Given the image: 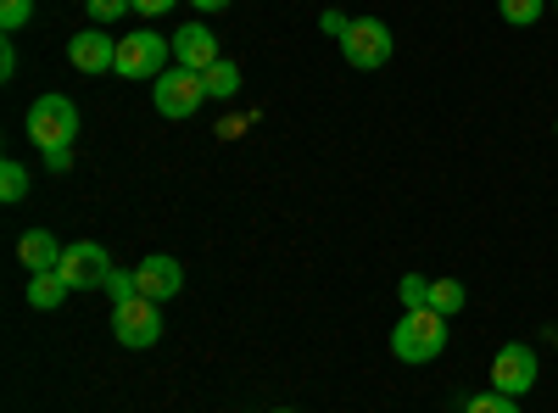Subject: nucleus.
<instances>
[{"label":"nucleus","instance_id":"obj_20","mask_svg":"<svg viewBox=\"0 0 558 413\" xmlns=\"http://www.w3.org/2000/svg\"><path fill=\"white\" fill-rule=\"evenodd\" d=\"M107 291H112V307H118V302H134V296H140V286H134V268H112Z\"/></svg>","mask_w":558,"mask_h":413},{"label":"nucleus","instance_id":"obj_18","mask_svg":"<svg viewBox=\"0 0 558 413\" xmlns=\"http://www.w3.org/2000/svg\"><path fill=\"white\" fill-rule=\"evenodd\" d=\"M463 413H520V402L502 397V391H481V397H470V408H463Z\"/></svg>","mask_w":558,"mask_h":413},{"label":"nucleus","instance_id":"obj_5","mask_svg":"<svg viewBox=\"0 0 558 413\" xmlns=\"http://www.w3.org/2000/svg\"><path fill=\"white\" fill-rule=\"evenodd\" d=\"M112 336L123 347H157L162 341V302H146V296H134V302H118L112 307Z\"/></svg>","mask_w":558,"mask_h":413},{"label":"nucleus","instance_id":"obj_26","mask_svg":"<svg viewBox=\"0 0 558 413\" xmlns=\"http://www.w3.org/2000/svg\"><path fill=\"white\" fill-rule=\"evenodd\" d=\"M324 34H336V39H341V34H347V17H336V12H324Z\"/></svg>","mask_w":558,"mask_h":413},{"label":"nucleus","instance_id":"obj_1","mask_svg":"<svg viewBox=\"0 0 558 413\" xmlns=\"http://www.w3.org/2000/svg\"><path fill=\"white\" fill-rule=\"evenodd\" d=\"M447 347V318L436 307H402L397 330H391V352L402 363H430Z\"/></svg>","mask_w":558,"mask_h":413},{"label":"nucleus","instance_id":"obj_24","mask_svg":"<svg viewBox=\"0 0 558 413\" xmlns=\"http://www.w3.org/2000/svg\"><path fill=\"white\" fill-rule=\"evenodd\" d=\"M45 168H51V173H68V168H73V146H68V151H51V157H45Z\"/></svg>","mask_w":558,"mask_h":413},{"label":"nucleus","instance_id":"obj_28","mask_svg":"<svg viewBox=\"0 0 558 413\" xmlns=\"http://www.w3.org/2000/svg\"><path fill=\"white\" fill-rule=\"evenodd\" d=\"M279 413H286V408H279Z\"/></svg>","mask_w":558,"mask_h":413},{"label":"nucleus","instance_id":"obj_15","mask_svg":"<svg viewBox=\"0 0 558 413\" xmlns=\"http://www.w3.org/2000/svg\"><path fill=\"white\" fill-rule=\"evenodd\" d=\"M463 302H470V296H463V280H430V302L425 307H436L441 318H452V313H463Z\"/></svg>","mask_w":558,"mask_h":413},{"label":"nucleus","instance_id":"obj_12","mask_svg":"<svg viewBox=\"0 0 558 413\" xmlns=\"http://www.w3.org/2000/svg\"><path fill=\"white\" fill-rule=\"evenodd\" d=\"M68 296H73V286L62 280V268H39V274H28V302H34L39 313L62 307Z\"/></svg>","mask_w":558,"mask_h":413},{"label":"nucleus","instance_id":"obj_2","mask_svg":"<svg viewBox=\"0 0 558 413\" xmlns=\"http://www.w3.org/2000/svg\"><path fill=\"white\" fill-rule=\"evenodd\" d=\"M28 141L51 157V151H68L73 141H78V107L68 101V96H39L34 107H28Z\"/></svg>","mask_w":558,"mask_h":413},{"label":"nucleus","instance_id":"obj_23","mask_svg":"<svg viewBox=\"0 0 558 413\" xmlns=\"http://www.w3.org/2000/svg\"><path fill=\"white\" fill-rule=\"evenodd\" d=\"M129 7H134L140 17H168V12L179 7V0H129Z\"/></svg>","mask_w":558,"mask_h":413},{"label":"nucleus","instance_id":"obj_22","mask_svg":"<svg viewBox=\"0 0 558 413\" xmlns=\"http://www.w3.org/2000/svg\"><path fill=\"white\" fill-rule=\"evenodd\" d=\"M123 12H134L129 0H89V17H96V23H118Z\"/></svg>","mask_w":558,"mask_h":413},{"label":"nucleus","instance_id":"obj_6","mask_svg":"<svg viewBox=\"0 0 558 413\" xmlns=\"http://www.w3.org/2000/svg\"><path fill=\"white\" fill-rule=\"evenodd\" d=\"M207 101V84L196 68H173L157 78V112L162 118H196V107Z\"/></svg>","mask_w":558,"mask_h":413},{"label":"nucleus","instance_id":"obj_13","mask_svg":"<svg viewBox=\"0 0 558 413\" xmlns=\"http://www.w3.org/2000/svg\"><path fill=\"white\" fill-rule=\"evenodd\" d=\"M62 252H68V246H57L51 235H45V229H28V235L17 241V257H23V268H28V274L57 268V263H62Z\"/></svg>","mask_w":558,"mask_h":413},{"label":"nucleus","instance_id":"obj_17","mask_svg":"<svg viewBox=\"0 0 558 413\" xmlns=\"http://www.w3.org/2000/svg\"><path fill=\"white\" fill-rule=\"evenodd\" d=\"M497 7H502V17L508 23H520V28H531L542 12H547V0H497Z\"/></svg>","mask_w":558,"mask_h":413},{"label":"nucleus","instance_id":"obj_8","mask_svg":"<svg viewBox=\"0 0 558 413\" xmlns=\"http://www.w3.org/2000/svg\"><path fill=\"white\" fill-rule=\"evenodd\" d=\"M57 268H62V280H68L73 291H96V286H107V280H112V257H107L96 241H78V246H68Z\"/></svg>","mask_w":558,"mask_h":413},{"label":"nucleus","instance_id":"obj_4","mask_svg":"<svg viewBox=\"0 0 558 413\" xmlns=\"http://www.w3.org/2000/svg\"><path fill=\"white\" fill-rule=\"evenodd\" d=\"M118 73L123 78H162L168 73V39L140 28V34H123L118 39Z\"/></svg>","mask_w":558,"mask_h":413},{"label":"nucleus","instance_id":"obj_7","mask_svg":"<svg viewBox=\"0 0 558 413\" xmlns=\"http://www.w3.org/2000/svg\"><path fill=\"white\" fill-rule=\"evenodd\" d=\"M536 386V352L525 341H508L497 357H492V391L502 397H525Z\"/></svg>","mask_w":558,"mask_h":413},{"label":"nucleus","instance_id":"obj_11","mask_svg":"<svg viewBox=\"0 0 558 413\" xmlns=\"http://www.w3.org/2000/svg\"><path fill=\"white\" fill-rule=\"evenodd\" d=\"M173 62H179V68L207 73V68L218 62V39H213V28H202V23L179 28V34H173Z\"/></svg>","mask_w":558,"mask_h":413},{"label":"nucleus","instance_id":"obj_19","mask_svg":"<svg viewBox=\"0 0 558 413\" xmlns=\"http://www.w3.org/2000/svg\"><path fill=\"white\" fill-rule=\"evenodd\" d=\"M397 291H402V307H425L430 302V280H425V274H408Z\"/></svg>","mask_w":558,"mask_h":413},{"label":"nucleus","instance_id":"obj_16","mask_svg":"<svg viewBox=\"0 0 558 413\" xmlns=\"http://www.w3.org/2000/svg\"><path fill=\"white\" fill-rule=\"evenodd\" d=\"M28 196V173L23 162H0V202H23Z\"/></svg>","mask_w":558,"mask_h":413},{"label":"nucleus","instance_id":"obj_21","mask_svg":"<svg viewBox=\"0 0 558 413\" xmlns=\"http://www.w3.org/2000/svg\"><path fill=\"white\" fill-rule=\"evenodd\" d=\"M28 12H34V0H0V28H23L28 23Z\"/></svg>","mask_w":558,"mask_h":413},{"label":"nucleus","instance_id":"obj_27","mask_svg":"<svg viewBox=\"0 0 558 413\" xmlns=\"http://www.w3.org/2000/svg\"><path fill=\"white\" fill-rule=\"evenodd\" d=\"M191 7H202V12H223L229 0H191Z\"/></svg>","mask_w":558,"mask_h":413},{"label":"nucleus","instance_id":"obj_10","mask_svg":"<svg viewBox=\"0 0 558 413\" xmlns=\"http://www.w3.org/2000/svg\"><path fill=\"white\" fill-rule=\"evenodd\" d=\"M68 62H73L78 73H118V39H107L101 28H84V34H73V45H68Z\"/></svg>","mask_w":558,"mask_h":413},{"label":"nucleus","instance_id":"obj_25","mask_svg":"<svg viewBox=\"0 0 558 413\" xmlns=\"http://www.w3.org/2000/svg\"><path fill=\"white\" fill-rule=\"evenodd\" d=\"M17 73V51H12V45H0V78H12Z\"/></svg>","mask_w":558,"mask_h":413},{"label":"nucleus","instance_id":"obj_9","mask_svg":"<svg viewBox=\"0 0 558 413\" xmlns=\"http://www.w3.org/2000/svg\"><path fill=\"white\" fill-rule=\"evenodd\" d=\"M134 286H140V296H146V302H168V296L184 291V268H179L173 257L151 252V257L134 263Z\"/></svg>","mask_w":558,"mask_h":413},{"label":"nucleus","instance_id":"obj_14","mask_svg":"<svg viewBox=\"0 0 558 413\" xmlns=\"http://www.w3.org/2000/svg\"><path fill=\"white\" fill-rule=\"evenodd\" d=\"M202 84H207V96H218V101H223V96H235V89H241V68L218 57V62L202 73Z\"/></svg>","mask_w":558,"mask_h":413},{"label":"nucleus","instance_id":"obj_3","mask_svg":"<svg viewBox=\"0 0 558 413\" xmlns=\"http://www.w3.org/2000/svg\"><path fill=\"white\" fill-rule=\"evenodd\" d=\"M341 51H347V62H352V68L375 73V68H386V62H391V28H386L380 17H352V23H347V34H341Z\"/></svg>","mask_w":558,"mask_h":413}]
</instances>
